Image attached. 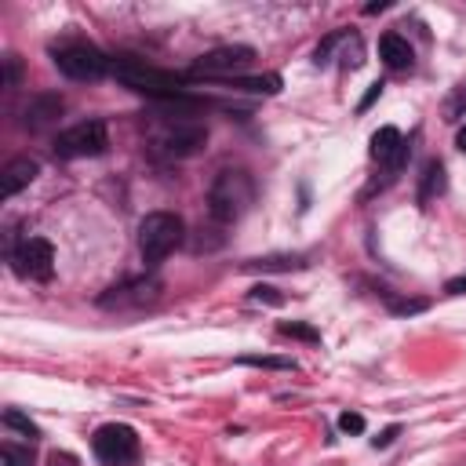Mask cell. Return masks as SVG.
I'll use <instances>...</instances> for the list:
<instances>
[{
	"instance_id": "obj_9",
	"label": "cell",
	"mask_w": 466,
	"mask_h": 466,
	"mask_svg": "<svg viewBox=\"0 0 466 466\" xmlns=\"http://www.w3.org/2000/svg\"><path fill=\"white\" fill-rule=\"evenodd\" d=\"M160 295V280H131V284H124V288H109L98 302L106 306V309H127V306H149L153 299Z\"/></svg>"
},
{
	"instance_id": "obj_1",
	"label": "cell",
	"mask_w": 466,
	"mask_h": 466,
	"mask_svg": "<svg viewBox=\"0 0 466 466\" xmlns=\"http://www.w3.org/2000/svg\"><path fill=\"white\" fill-rule=\"evenodd\" d=\"M251 204H255V182H251L248 171L226 167V171L215 175V182H211V189H208V215H211L215 222L229 226V222H237Z\"/></svg>"
},
{
	"instance_id": "obj_10",
	"label": "cell",
	"mask_w": 466,
	"mask_h": 466,
	"mask_svg": "<svg viewBox=\"0 0 466 466\" xmlns=\"http://www.w3.org/2000/svg\"><path fill=\"white\" fill-rule=\"evenodd\" d=\"M404 157H408V146H404V138H400L397 127H379V131L371 135V160H375V164L397 171V167L404 164Z\"/></svg>"
},
{
	"instance_id": "obj_12",
	"label": "cell",
	"mask_w": 466,
	"mask_h": 466,
	"mask_svg": "<svg viewBox=\"0 0 466 466\" xmlns=\"http://www.w3.org/2000/svg\"><path fill=\"white\" fill-rule=\"evenodd\" d=\"M379 58L390 66V69H411V44L400 36V33H382L379 40Z\"/></svg>"
},
{
	"instance_id": "obj_4",
	"label": "cell",
	"mask_w": 466,
	"mask_h": 466,
	"mask_svg": "<svg viewBox=\"0 0 466 466\" xmlns=\"http://www.w3.org/2000/svg\"><path fill=\"white\" fill-rule=\"evenodd\" d=\"M51 58L69 80H98L109 73V58L87 40H62L51 47Z\"/></svg>"
},
{
	"instance_id": "obj_2",
	"label": "cell",
	"mask_w": 466,
	"mask_h": 466,
	"mask_svg": "<svg viewBox=\"0 0 466 466\" xmlns=\"http://www.w3.org/2000/svg\"><path fill=\"white\" fill-rule=\"evenodd\" d=\"M182 218L171 215V211H149L142 222H138V251L146 258V266H157L160 258H167L178 244H182Z\"/></svg>"
},
{
	"instance_id": "obj_19",
	"label": "cell",
	"mask_w": 466,
	"mask_h": 466,
	"mask_svg": "<svg viewBox=\"0 0 466 466\" xmlns=\"http://www.w3.org/2000/svg\"><path fill=\"white\" fill-rule=\"evenodd\" d=\"M277 331H280V335H291V339H306V342H320V331H317V328H309V324H295V320L288 324V320H284V324H280Z\"/></svg>"
},
{
	"instance_id": "obj_28",
	"label": "cell",
	"mask_w": 466,
	"mask_h": 466,
	"mask_svg": "<svg viewBox=\"0 0 466 466\" xmlns=\"http://www.w3.org/2000/svg\"><path fill=\"white\" fill-rule=\"evenodd\" d=\"M455 146H459V149H462V153H466V124H462V127H459V135H455Z\"/></svg>"
},
{
	"instance_id": "obj_18",
	"label": "cell",
	"mask_w": 466,
	"mask_h": 466,
	"mask_svg": "<svg viewBox=\"0 0 466 466\" xmlns=\"http://www.w3.org/2000/svg\"><path fill=\"white\" fill-rule=\"evenodd\" d=\"M0 459H4V466H33V451L29 448H18L11 441L0 444Z\"/></svg>"
},
{
	"instance_id": "obj_6",
	"label": "cell",
	"mask_w": 466,
	"mask_h": 466,
	"mask_svg": "<svg viewBox=\"0 0 466 466\" xmlns=\"http://www.w3.org/2000/svg\"><path fill=\"white\" fill-rule=\"evenodd\" d=\"M91 448H95L98 462H106V466H127V462L138 459V433L131 426H124V422H106V426L95 430Z\"/></svg>"
},
{
	"instance_id": "obj_11",
	"label": "cell",
	"mask_w": 466,
	"mask_h": 466,
	"mask_svg": "<svg viewBox=\"0 0 466 466\" xmlns=\"http://www.w3.org/2000/svg\"><path fill=\"white\" fill-rule=\"evenodd\" d=\"M36 175H40V164H36L33 157H15V160H7L4 171H0V193H4V197H15V193L25 189Z\"/></svg>"
},
{
	"instance_id": "obj_16",
	"label": "cell",
	"mask_w": 466,
	"mask_h": 466,
	"mask_svg": "<svg viewBox=\"0 0 466 466\" xmlns=\"http://www.w3.org/2000/svg\"><path fill=\"white\" fill-rule=\"evenodd\" d=\"M306 262L299 258V255H269V258H255V262H244V269H262V273H269V269H302Z\"/></svg>"
},
{
	"instance_id": "obj_25",
	"label": "cell",
	"mask_w": 466,
	"mask_h": 466,
	"mask_svg": "<svg viewBox=\"0 0 466 466\" xmlns=\"http://www.w3.org/2000/svg\"><path fill=\"white\" fill-rule=\"evenodd\" d=\"M397 433H400V430H397V426H390V430H382L371 444H375V448H386V444H393V437H397Z\"/></svg>"
},
{
	"instance_id": "obj_26",
	"label": "cell",
	"mask_w": 466,
	"mask_h": 466,
	"mask_svg": "<svg viewBox=\"0 0 466 466\" xmlns=\"http://www.w3.org/2000/svg\"><path fill=\"white\" fill-rule=\"evenodd\" d=\"M444 291H448V295H466V277H451V280L444 284Z\"/></svg>"
},
{
	"instance_id": "obj_27",
	"label": "cell",
	"mask_w": 466,
	"mask_h": 466,
	"mask_svg": "<svg viewBox=\"0 0 466 466\" xmlns=\"http://www.w3.org/2000/svg\"><path fill=\"white\" fill-rule=\"evenodd\" d=\"M379 95H382V84H379V80H375V84H371V87H368V95H364V102H360V109H368V106H371V102H375V98H379Z\"/></svg>"
},
{
	"instance_id": "obj_24",
	"label": "cell",
	"mask_w": 466,
	"mask_h": 466,
	"mask_svg": "<svg viewBox=\"0 0 466 466\" xmlns=\"http://www.w3.org/2000/svg\"><path fill=\"white\" fill-rule=\"evenodd\" d=\"M251 299H255V302H262V299H266V302H280V295H277V288H266V284H258V288H251Z\"/></svg>"
},
{
	"instance_id": "obj_7",
	"label": "cell",
	"mask_w": 466,
	"mask_h": 466,
	"mask_svg": "<svg viewBox=\"0 0 466 466\" xmlns=\"http://www.w3.org/2000/svg\"><path fill=\"white\" fill-rule=\"evenodd\" d=\"M251 58H255V51H251V47H244V44L215 47V51H208V55H200V58L193 62L189 76H229V80H237V76H240V69H248V66H251Z\"/></svg>"
},
{
	"instance_id": "obj_5",
	"label": "cell",
	"mask_w": 466,
	"mask_h": 466,
	"mask_svg": "<svg viewBox=\"0 0 466 466\" xmlns=\"http://www.w3.org/2000/svg\"><path fill=\"white\" fill-rule=\"evenodd\" d=\"M106 146H109V135H106L102 120H80L55 135V157H62V160L98 157V153H106Z\"/></svg>"
},
{
	"instance_id": "obj_14",
	"label": "cell",
	"mask_w": 466,
	"mask_h": 466,
	"mask_svg": "<svg viewBox=\"0 0 466 466\" xmlns=\"http://www.w3.org/2000/svg\"><path fill=\"white\" fill-rule=\"evenodd\" d=\"M444 193V164L441 160H430L422 167V178H419V204L426 208L430 200H437Z\"/></svg>"
},
{
	"instance_id": "obj_3",
	"label": "cell",
	"mask_w": 466,
	"mask_h": 466,
	"mask_svg": "<svg viewBox=\"0 0 466 466\" xmlns=\"http://www.w3.org/2000/svg\"><path fill=\"white\" fill-rule=\"evenodd\" d=\"M186 116H189V113H175V116H167V120H160V124L153 127L149 142H153V149H157L160 157L178 160V157H193V153L204 146V138H208L204 124L186 120Z\"/></svg>"
},
{
	"instance_id": "obj_20",
	"label": "cell",
	"mask_w": 466,
	"mask_h": 466,
	"mask_svg": "<svg viewBox=\"0 0 466 466\" xmlns=\"http://www.w3.org/2000/svg\"><path fill=\"white\" fill-rule=\"evenodd\" d=\"M4 426H11V430H22L29 441L40 433V430H36V426H33V422H29L22 411H15V408H7V411H4Z\"/></svg>"
},
{
	"instance_id": "obj_15",
	"label": "cell",
	"mask_w": 466,
	"mask_h": 466,
	"mask_svg": "<svg viewBox=\"0 0 466 466\" xmlns=\"http://www.w3.org/2000/svg\"><path fill=\"white\" fill-rule=\"evenodd\" d=\"M229 84L237 91H262V95H277L280 91V76L277 73H266V76H237Z\"/></svg>"
},
{
	"instance_id": "obj_22",
	"label": "cell",
	"mask_w": 466,
	"mask_h": 466,
	"mask_svg": "<svg viewBox=\"0 0 466 466\" xmlns=\"http://www.w3.org/2000/svg\"><path fill=\"white\" fill-rule=\"evenodd\" d=\"M430 302L426 299H390V309L397 313V317H408V313H419V309H426Z\"/></svg>"
},
{
	"instance_id": "obj_23",
	"label": "cell",
	"mask_w": 466,
	"mask_h": 466,
	"mask_svg": "<svg viewBox=\"0 0 466 466\" xmlns=\"http://www.w3.org/2000/svg\"><path fill=\"white\" fill-rule=\"evenodd\" d=\"M339 430H342V433H364V415L342 411V415H339Z\"/></svg>"
},
{
	"instance_id": "obj_8",
	"label": "cell",
	"mask_w": 466,
	"mask_h": 466,
	"mask_svg": "<svg viewBox=\"0 0 466 466\" xmlns=\"http://www.w3.org/2000/svg\"><path fill=\"white\" fill-rule=\"evenodd\" d=\"M15 273L25 280H51L55 273V248L44 237H25L15 251H11Z\"/></svg>"
},
{
	"instance_id": "obj_17",
	"label": "cell",
	"mask_w": 466,
	"mask_h": 466,
	"mask_svg": "<svg viewBox=\"0 0 466 466\" xmlns=\"http://www.w3.org/2000/svg\"><path fill=\"white\" fill-rule=\"evenodd\" d=\"M462 116H466V80L455 84V91L444 102V120H462Z\"/></svg>"
},
{
	"instance_id": "obj_13",
	"label": "cell",
	"mask_w": 466,
	"mask_h": 466,
	"mask_svg": "<svg viewBox=\"0 0 466 466\" xmlns=\"http://www.w3.org/2000/svg\"><path fill=\"white\" fill-rule=\"evenodd\" d=\"M58 113H62V98H58V95H36V98L29 102V109H25V124H29L33 131H40V127H47Z\"/></svg>"
},
{
	"instance_id": "obj_21",
	"label": "cell",
	"mask_w": 466,
	"mask_h": 466,
	"mask_svg": "<svg viewBox=\"0 0 466 466\" xmlns=\"http://www.w3.org/2000/svg\"><path fill=\"white\" fill-rule=\"evenodd\" d=\"M240 364H255V368H284V371L295 368L291 357H240Z\"/></svg>"
}]
</instances>
